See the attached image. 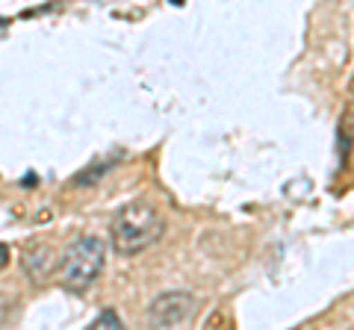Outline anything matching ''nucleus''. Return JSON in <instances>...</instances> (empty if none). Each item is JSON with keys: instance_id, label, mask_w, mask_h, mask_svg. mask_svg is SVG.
<instances>
[{"instance_id": "423d86ee", "label": "nucleus", "mask_w": 354, "mask_h": 330, "mask_svg": "<svg viewBox=\"0 0 354 330\" xmlns=\"http://www.w3.org/2000/svg\"><path fill=\"white\" fill-rule=\"evenodd\" d=\"M88 327H92V330H106V327H109V330H118V327H121V318H118L113 310H104Z\"/></svg>"}, {"instance_id": "f03ea898", "label": "nucleus", "mask_w": 354, "mask_h": 330, "mask_svg": "<svg viewBox=\"0 0 354 330\" xmlns=\"http://www.w3.org/2000/svg\"><path fill=\"white\" fill-rule=\"evenodd\" d=\"M106 262V245L97 236H77L62 254L59 283L68 292H86Z\"/></svg>"}, {"instance_id": "6e6552de", "label": "nucleus", "mask_w": 354, "mask_h": 330, "mask_svg": "<svg viewBox=\"0 0 354 330\" xmlns=\"http://www.w3.org/2000/svg\"><path fill=\"white\" fill-rule=\"evenodd\" d=\"M171 3H174V6H183V0H171Z\"/></svg>"}, {"instance_id": "39448f33", "label": "nucleus", "mask_w": 354, "mask_h": 330, "mask_svg": "<svg viewBox=\"0 0 354 330\" xmlns=\"http://www.w3.org/2000/svg\"><path fill=\"white\" fill-rule=\"evenodd\" d=\"M113 165H115V162H109V159H106V162H95L86 174H77V177L71 180V186H95L97 180H101V174H104V171H109Z\"/></svg>"}, {"instance_id": "f257e3e1", "label": "nucleus", "mask_w": 354, "mask_h": 330, "mask_svg": "<svg viewBox=\"0 0 354 330\" xmlns=\"http://www.w3.org/2000/svg\"><path fill=\"white\" fill-rule=\"evenodd\" d=\"M162 230H165V222L157 206L148 201H133L115 213L109 236H113V248L121 257H133L139 251L151 248L162 236Z\"/></svg>"}, {"instance_id": "7ed1b4c3", "label": "nucleus", "mask_w": 354, "mask_h": 330, "mask_svg": "<svg viewBox=\"0 0 354 330\" xmlns=\"http://www.w3.org/2000/svg\"><path fill=\"white\" fill-rule=\"evenodd\" d=\"M195 316V298L189 292H162L148 307V322L153 327H177Z\"/></svg>"}, {"instance_id": "0eeeda50", "label": "nucleus", "mask_w": 354, "mask_h": 330, "mask_svg": "<svg viewBox=\"0 0 354 330\" xmlns=\"http://www.w3.org/2000/svg\"><path fill=\"white\" fill-rule=\"evenodd\" d=\"M6 262H9V248L0 242V269H6Z\"/></svg>"}, {"instance_id": "20e7f679", "label": "nucleus", "mask_w": 354, "mask_h": 330, "mask_svg": "<svg viewBox=\"0 0 354 330\" xmlns=\"http://www.w3.org/2000/svg\"><path fill=\"white\" fill-rule=\"evenodd\" d=\"M21 269H24V274L32 283L48 280L53 271H59V254L48 242H30L24 248V254H21Z\"/></svg>"}]
</instances>
